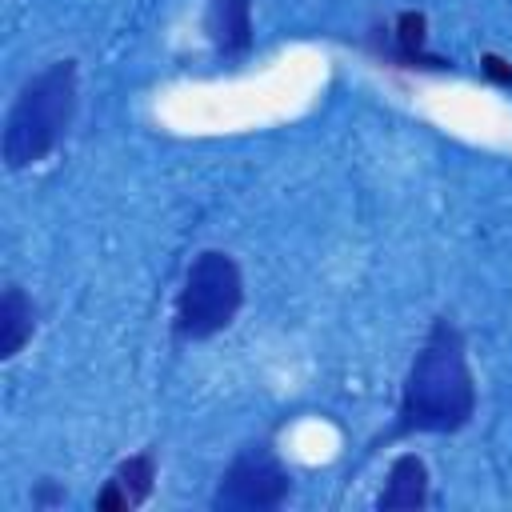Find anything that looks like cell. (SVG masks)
<instances>
[{
	"mask_svg": "<svg viewBox=\"0 0 512 512\" xmlns=\"http://www.w3.org/2000/svg\"><path fill=\"white\" fill-rule=\"evenodd\" d=\"M424 28H428V20H424L420 12H400V16H396L392 44L380 48V56H388V60L400 64V68H448V60L424 52V36H428Z\"/></svg>",
	"mask_w": 512,
	"mask_h": 512,
	"instance_id": "cell-8",
	"label": "cell"
},
{
	"mask_svg": "<svg viewBox=\"0 0 512 512\" xmlns=\"http://www.w3.org/2000/svg\"><path fill=\"white\" fill-rule=\"evenodd\" d=\"M288 492H292V476L276 460V452L268 444H248L224 468L212 492V508L216 512H268V508H280Z\"/></svg>",
	"mask_w": 512,
	"mask_h": 512,
	"instance_id": "cell-4",
	"label": "cell"
},
{
	"mask_svg": "<svg viewBox=\"0 0 512 512\" xmlns=\"http://www.w3.org/2000/svg\"><path fill=\"white\" fill-rule=\"evenodd\" d=\"M36 332V308L28 300L24 288L8 284L4 296H0V356L12 360Z\"/></svg>",
	"mask_w": 512,
	"mask_h": 512,
	"instance_id": "cell-9",
	"label": "cell"
},
{
	"mask_svg": "<svg viewBox=\"0 0 512 512\" xmlns=\"http://www.w3.org/2000/svg\"><path fill=\"white\" fill-rule=\"evenodd\" d=\"M204 32L224 56H240L252 48V0H208Z\"/></svg>",
	"mask_w": 512,
	"mask_h": 512,
	"instance_id": "cell-6",
	"label": "cell"
},
{
	"mask_svg": "<svg viewBox=\"0 0 512 512\" xmlns=\"http://www.w3.org/2000/svg\"><path fill=\"white\" fill-rule=\"evenodd\" d=\"M156 488V456L152 452H136L128 456L112 480L96 492V508L100 512H128V508H140Z\"/></svg>",
	"mask_w": 512,
	"mask_h": 512,
	"instance_id": "cell-5",
	"label": "cell"
},
{
	"mask_svg": "<svg viewBox=\"0 0 512 512\" xmlns=\"http://www.w3.org/2000/svg\"><path fill=\"white\" fill-rule=\"evenodd\" d=\"M240 304H244V280L236 260L220 248H208L184 272V284L176 296V336L208 340L236 320Z\"/></svg>",
	"mask_w": 512,
	"mask_h": 512,
	"instance_id": "cell-3",
	"label": "cell"
},
{
	"mask_svg": "<svg viewBox=\"0 0 512 512\" xmlns=\"http://www.w3.org/2000/svg\"><path fill=\"white\" fill-rule=\"evenodd\" d=\"M428 504V464L416 452H404L392 460L384 492L376 496L380 512H396V508H424Z\"/></svg>",
	"mask_w": 512,
	"mask_h": 512,
	"instance_id": "cell-7",
	"label": "cell"
},
{
	"mask_svg": "<svg viewBox=\"0 0 512 512\" xmlns=\"http://www.w3.org/2000/svg\"><path fill=\"white\" fill-rule=\"evenodd\" d=\"M64 496H68V492H64L56 480H40V484L32 488V504H36V508H48V504H64Z\"/></svg>",
	"mask_w": 512,
	"mask_h": 512,
	"instance_id": "cell-10",
	"label": "cell"
},
{
	"mask_svg": "<svg viewBox=\"0 0 512 512\" xmlns=\"http://www.w3.org/2000/svg\"><path fill=\"white\" fill-rule=\"evenodd\" d=\"M476 412V380L456 324L436 320L420 344L396 408V432H456Z\"/></svg>",
	"mask_w": 512,
	"mask_h": 512,
	"instance_id": "cell-1",
	"label": "cell"
},
{
	"mask_svg": "<svg viewBox=\"0 0 512 512\" xmlns=\"http://www.w3.org/2000/svg\"><path fill=\"white\" fill-rule=\"evenodd\" d=\"M76 112V60H56L36 72L8 108L4 120V164L12 172L40 164L60 136L68 132Z\"/></svg>",
	"mask_w": 512,
	"mask_h": 512,
	"instance_id": "cell-2",
	"label": "cell"
},
{
	"mask_svg": "<svg viewBox=\"0 0 512 512\" xmlns=\"http://www.w3.org/2000/svg\"><path fill=\"white\" fill-rule=\"evenodd\" d=\"M480 72L488 76V80H496V84H512V64L508 60H500V56H480Z\"/></svg>",
	"mask_w": 512,
	"mask_h": 512,
	"instance_id": "cell-11",
	"label": "cell"
}]
</instances>
